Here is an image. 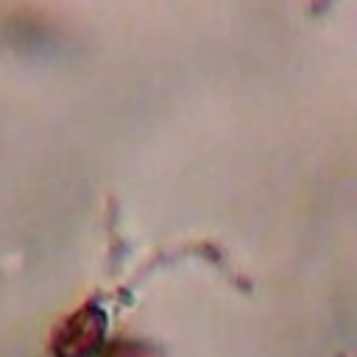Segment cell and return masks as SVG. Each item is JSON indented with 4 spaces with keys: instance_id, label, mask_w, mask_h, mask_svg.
Returning a JSON list of instances; mask_svg holds the SVG:
<instances>
[{
    "instance_id": "7a4b0ae2",
    "label": "cell",
    "mask_w": 357,
    "mask_h": 357,
    "mask_svg": "<svg viewBox=\"0 0 357 357\" xmlns=\"http://www.w3.org/2000/svg\"><path fill=\"white\" fill-rule=\"evenodd\" d=\"M100 357H165V351L151 343V340H137V337H114L106 343Z\"/></svg>"
},
{
    "instance_id": "6da1fadb",
    "label": "cell",
    "mask_w": 357,
    "mask_h": 357,
    "mask_svg": "<svg viewBox=\"0 0 357 357\" xmlns=\"http://www.w3.org/2000/svg\"><path fill=\"white\" fill-rule=\"evenodd\" d=\"M103 349H106V312L98 301L81 304L53 329V340H50L53 357H100Z\"/></svg>"
}]
</instances>
